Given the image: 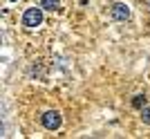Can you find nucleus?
I'll use <instances>...</instances> for the list:
<instances>
[{
	"mask_svg": "<svg viewBox=\"0 0 150 139\" xmlns=\"http://www.w3.org/2000/svg\"><path fill=\"white\" fill-rule=\"evenodd\" d=\"M43 7H29V9H25V13H23V18H20V23H23V27L25 29H36V27L43 25Z\"/></svg>",
	"mask_w": 150,
	"mask_h": 139,
	"instance_id": "1",
	"label": "nucleus"
},
{
	"mask_svg": "<svg viewBox=\"0 0 150 139\" xmlns=\"http://www.w3.org/2000/svg\"><path fill=\"white\" fill-rule=\"evenodd\" d=\"M40 123H43L45 130H58V128L63 126V117L58 110H47V112H43V117H40Z\"/></svg>",
	"mask_w": 150,
	"mask_h": 139,
	"instance_id": "2",
	"label": "nucleus"
},
{
	"mask_svg": "<svg viewBox=\"0 0 150 139\" xmlns=\"http://www.w3.org/2000/svg\"><path fill=\"white\" fill-rule=\"evenodd\" d=\"M11 2H16V0H11Z\"/></svg>",
	"mask_w": 150,
	"mask_h": 139,
	"instance_id": "7",
	"label": "nucleus"
},
{
	"mask_svg": "<svg viewBox=\"0 0 150 139\" xmlns=\"http://www.w3.org/2000/svg\"><path fill=\"white\" fill-rule=\"evenodd\" d=\"M110 16L117 23H125V20H130V7L125 5V2H114L110 7Z\"/></svg>",
	"mask_w": 150,
	"mask_h": 139,
	"instance_id": "3",
	"label": "nucleus"
},
{
	"mask_svg": "<svg viewBox=\"0 0 150 139\" xmlns=\"http://www.w3.org/2000/svg\"><path fill=\"white\" fill-rule=\"evenodd\" d=\"M40 7L45 11H56L61 9V0H40Z\"/></svg>",
	"mask_w": 150,
	"mask_h": 139,
	"instance_id": "4",
	"label": "nucleus"
},
{
	"mask_svg": "<svg viewBox=\"0 0 150 139\" xmlns=\"http://www.w3.org/2000/svg\"><path fill=\"white\" fill-rule=\"evenodd\" d=\"M144 106H146V94H137L132 99V108H134V110H141Z\"/></svg>",
	"mask_w": 150,
	"mask_h": 139,
	"instance_id": "5",
	"label": "nucleus"
},
{
	"mask_svg": "<svg viewBox=\"0 0 150 139\" xmlns=\"http://www.w3.org/2000/svg\"><path fill=\"white\" fill-rule=\"evenodd\" d=\"M139 112H141V121H144L146 126H150V106H144Z\"/></svg>",
	"mask_w": 150,
	"mask_h": 139,
	"instance_id": "6",
	"label": "nucleus"
}]
</instances>
